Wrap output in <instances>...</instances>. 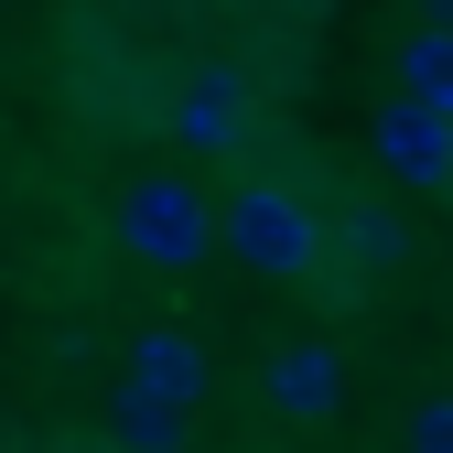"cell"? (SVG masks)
Returning <instances> with one entry per match:
<instances>
[{
    "mask_svg": "<svg viewBox=\"0 0 453 453\" xmlns=\"http://www.w3.org/2000/svg\"><path fill=\"white\" fill-rule=\"evenodd\" d=\"M216 249L238 259V270H259V280H303L313 259H324V216H313V195H292V184H238L226 195V216H216Z\"/></svg>",
    "mask_w": 453,
    "mask_h": 453,
    "instance_id": "obj_1",
    "label": "cell"
},
{
    "mask_svg": "<svg viewBox=\"0 0 453 453\" xmlns=\"http://www.w3.org/2000/svg\"><path fill=\"white\" fill-rule=\"evenodd\" d=\"M119 249L141 270H195V259H216V205L184 173H141L119 195Z\"/></svg>",
    "mask_w": 453,
    "mask_h": 453,
    "instance_id": "obj_2",
    "label": "cell"
},
{
    "mask_svg": "<svg viewBox=\"0 0 453 453\" xmlns=\"http://www.w3.org/2000/svg\"><path fill=\"white\" fill-rule=\"evenodd\" d=\"M205 346L184 324H141L130 334V357H119V400H141V411H173V421H195V400H205Z\"/></svg>",
    "mask_w": 453,
    "mask_h": 453,
    "instance_id": "obj_3",
    "label": "cell"
},
{
    "mask_svg": "<svg viewBox=\"0 0 453 453\" xmlns=\"http://www.w3.org/2000/svg\"><path fill=\"white\" fill-rule=\"evenodd\" d=\"M346 400V346L334 334H280L270 346V411L280 421H334Z\"/></svg>",
    "mask_w": 453,
    "mask_h": 453,
    "instance_id": "obj_4",
    "label": "cell"
},
{
    "mask_svg": "<svg viewBox=\"0 0 453 453\" xmlns=\"http://www.w3.org/2000/svg\"><path fill=\"white\" fill-rule=\"evenodd\" d=\"M173 141H184L195 162L238 151V141H249V87L226 76V65H195V76L173 87Z\"/></svg>",
    "mask_w": 453,
    "mask_h": 453,
    "instance_id": "obj_5",
    "label": "cell"
},
{
    "mask_svg": "<svg viewBox=\"0 0 453 453\" xmlns=\"http://www.w3.org/2000/svg\"><path fill=\"white\" fill-rule=\"evenodd\" d=\"M378 162H388V184H411V195L453 184V119H432V108H411V97H388V108H378Z\"/></svg>",
    "mask_w": 453,
    "mask_h": 453,
    "instance_id": "obj_6",
    "label": "cell"
},
{
    "mask_svg": "<svg viewBox=\"0 0 453 453\" xmlns=\"http://www.w3.org/2000/svg\"><path fill=\"white\" fill-rule=\"evenodd\" d=\"M388 76H400L411 108H432V119H453V33L442 22H411L400 54H388Z\"/></svg>",
    "mask_w": 453,
    "mask_h": 453,
    "instance_id": "obj_7",
    "label": "cell"
},
{
    "mask_svg": "<svg viewBox=\"0 0 453 453\" xmlns=\"http://www.w3.org/2000/svg\"><path fill=\"white\" fill-rule=\"evenodd\" d=\"M324 249H346L357 270H411V226L388 216V205H346V216L324 226Z\"/></svg>",
    "mask_w": 453,
    "mask_h": 453,
    "instance_id": "obj_8",
    "label": "cell"
},
{
    "mask_svg": "<svg viewBox=\"0 0 453 453\" xmlns=\"http://www.w3.org/2000/svg\"><path fill=\"white\" fill-rule=\"evenodd\" d=\"M108 442H119V453H184V421L173 411H141V400H108Z\"/></svg>",
    "mask_w": 453,
    "mask_h": 453,
    "instance_id": "obj_9",
    "label": "cell"
},
{
    "mask_svg": "<svg viewBox=\"0 0 453 453\" xmlns=\"http://www.w3.org/2000/svg\"><path fill=\"white\" fill-rule=\"evenodd\" d=\"M400 442H411V453H453V400H421V411L400 421Z\"/></svg>",
    "mask_w": 453,
    "mask_h": 453,
    "instance_id": "obj_10",
    "label": "cell"
}]
</instances>
